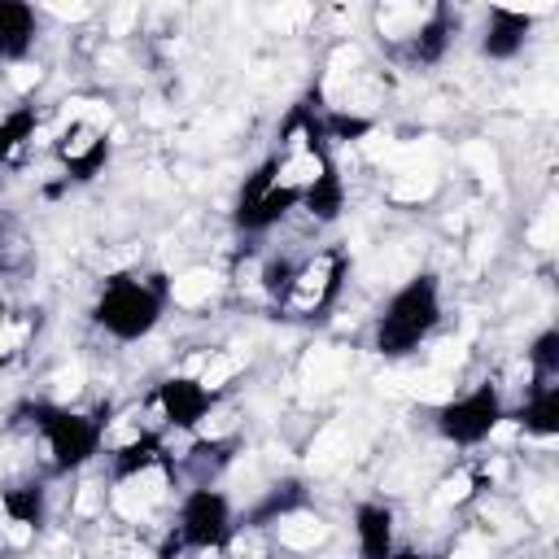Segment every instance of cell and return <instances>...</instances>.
I'll list each match as a JSON object with an SVG mask.
<instances>
[{
  "mask_svg": "<svg viewBox=\"0 0 559 559\" xmlns=\"http://www.w3.org/2000/svg\"><path fill=\"white\" fill-rule=\"evenodd\" d=\"M44 428H48V450H52L57 467H79L100 441V428L83 415H70V411H57Z\"/></svg>",
  "mask_w": 559,
  "mask_h": 559,
  "instance_id": "3",
  "label": "cell"
},
{
  "mask_svg": "<svg viewBox=\"0 0 559 559\" xmlns=\"http://www.w3.org/2000/svg\"><path fill=\"white\" fill-rule=\"evenodd\" d=\"M214 293H218V275H214L210 266H192V271H183V275L170 280V301L183 306V310L205 306Z\"/></svg>",
  "mask_w": 559,
  "mask_h": 559,
  "instance_id": "10",
  "label": "cell"
},
{
  "mask_svg": "<svg viewBox=\"0 0 559 559\" xmlns=\"http://www.w3.org/2000/svg\"><path fill=\"white\" fill-rule=\"evenodd\" d=\"M528 511H533V520H550L555 515V489H537L533 498H528Z\"/></svg>",
  "mask_w": 559,
  "mask_h": 559,
  "instance_id": "20",
  "label": "cell"
},
{
  "mask_svg": "<svg viewBox=\"0 0 559 559\" xmlns=\"http://www.w3.org/2000/svg\"><path fill=\"white\" fill-rule=\"evenodd\" d=\"M424 17H428L424 4H384V9H376V35L389 39V44L415 39V31L424 26Z\"/></svg>",
  "mask_w": 559,
  "mask_h": 559,
  "instance_id": "9",
  "label": "cell"
},
{
  "mask_svg": "<svg viewBox=\"0 0 559 559\" xmlns=\"http://www.w3.org/2000/svg\"><path fill=\"white\" fill-rule=\"evenodd\" d=\"M345 454H349V432L341 424H328V428L314 432V441H310V463L314 467H336Z\"/></svg>",
  "mask_w": 559,
  "mask_h": 559,
  "instance_id": "13",
  "label": "cell"
},
{
  "mask_svg": "<svg viewBox=\"0 0 559 559\" xmlns=\"http://www.w3.org/2000/svg\"><path fill=\"white\" fill-rule=\"evenodd\" d=\"M39 9L35 4H13V0H0V61L13 66V61H26V52L35 48L39 39Z\"/></svg>",
  "mask_w": 559,
  "mask_h": 559,
  "instance_id": "6",
  "label": "cell"
},
{
  "mask_svg": "<svg viewBox=\"0 0 559 559\" xmlns=\"http://www.w3.org/2000/svg\"><path fill=\"white\" fill-rule=\"evenodd\" d=\"M441 419H445V424H441V428H445V437H454V441L489 437V428L498 424L493 393H489V389H480V393H472V397H450Z\"/></svg>",
  "mask_w": 559,
  "mask_h": 559,
  "instance_id": "5",
  "label": "cell"
},
{
  "mask_svg": "<svg viewBox=\"0 0 559 559\" xmlns=\"http://www.w3.org/2000/svg\"><path fill=\"white\" fill-rule=\"evenodd\" d=\"M26 332H31V323H22V319H4V314H0V362H9V358L26 345Z\"/></svg>",
  "mask_w": 559,
  "mask_h": 559,
  "instance_id": "15",
  "label": "cell"
},
{
  "mask_svg": "<svg viewBox=\"0 0 559 559\" xmlns=\"http://www.w3.org/2000/svg\"><path fill=\"white\" fill-rule=\"evenodd\" d=\"M463 157L480 170V179H493L498 175V157H493V148L485 144V140H472V144H463Z\"/></svg>",
  "mask_w": 559,
  "mask_h": 559,
  "instance_id": "18",
  "label": "cell"
},
{
  "mask_svg": "<svg viewBox=\"0 0 559 559\" xmlns=\"http://www.w3.org/2000/svg\"><path fill=\"white\" fill-rule=\"evenodd\" d=\"M472 493V476L467 472H454V476H445L441 485H437V507H454V502H463Z\"/></svg>",
  "mask_w": 559,
  "mask_h": 559,
  "instance_id": "17",
  "label": "cell"
},
{
  "mask_svg": "<svg viewBox=\"0 0 559 559\" xmlns=\"http://www.w3.org/2000/svg\"><path fill=\"white\" fill-rule=\"evenodd\" d=\"M100 498H105L100 485H83V489L74 493V515H92V511L100 507Z\"/></svg>",
  "mask_w": 559,
  "mask_h": 559,
  "instance_id": "19",
  "label": "cell"
},
{
  "mask_svg": "<svg viewBox=\"0 0 559 559\" xmlns=\"http://www.w3.org/2000/svg\"><path fill=\"white\" fill-rule=\"evenodd\" d=\"M345 367H349V354L328 345V349H314V354L306 358L301 376H306V384H310V389H332V384L345 376Z\"/></svg>",
  "mask_w": 559,
  "mask_h": 559,
  "instance_id": "12",
  "label": "cell"
},
{
  "mask_svg": "<svg viewBox=\"0 0 559 559\" xmlns=\"http://www.w3.org/2000/svg\"><path fill=\"white\" fill-rule=\"evenodd\" d=\"M52 402H70V397H79L83 393V384H87V371L79 367V362H70V367H61V371H52Z\"/></svg>",
  "mask_w": 559,
  "mask_h": 559,
  "instance_id": "14",
  "label": "cell"
},
{
  "mask_svg": "<svg viewBox=\"0 0 559 559\" xmlns=\"http://www.w3.org/2000/svg\"><path fill=\"white\" fill-rule=\"evenodd\" d=\"M100 323L114 332V336H144L153 323H157V297L140 284V280H127L118 275L105 297H100Z\"/></svg>",
  "mask_w": 559,
  "mask_h": 559,
  "instance_id": "2",
  "label": "cell"
},
{
  "mask_svg": "<svg viewBox=\"0 0 559 559\" xmlns=\"http://www.w3.org/2000/svg\"><path fill=\"white\" fill-rule=\"evenodd\" d=\"M179 533H183L192 546H218V542L227 537V498L214 493V489H197V493L183 502Z\"/></svg>",
  "mask_w": 559,
  "mask_h": 559,
  "instance_id": "4",
  "label": "cell"
},
{
  "mask_svg": "<svg viewBox=\"0 0 559 559\" xmlns=\"http://www.w3.org/2000/svg\"><path fill=\"white\" fill-rule=\"evenodd\" d=\"M537 13H542V9H533V13L489 9V13H485V52H489V57H515V52L524 48V35H528V26H533Z\"/></svg>",
  "mask_w": 559,
  "mask_h": 559,
  "instance_id": "7",
  "label": "cell"
},
{
  "mask_svg": "<svg viewBox=\"0 0 559 559\" xmlns=\"http://www.w3.org/2000/svg\"><path fill=\"white\" fill-rule=\"evenodd\" d=\"M445 559H485V546L476 537H463V542H454V550Z\"/></svg>",
  "mask_w": 559,
  "mask_h": 559,
  "instance_id": "21",
  "label": "cell"
},
{
  "mask_svg": "<svg viewBox=\"0 0 559 559\" xmlns=\"http://www.w3.org/2000/svg\"><path fill=\"white\" fill-rule=\"evenodd\" d=\"M432 323H437V288L424 275V280H411L389 301V314L380 319V349L384 354H406L411 345H419L428 336Z\"/></svg>",
  "mask_w": 559,
  "mask_h": 559,
  "instance_id": "1",
  "label": "cell"
},
{
  "mask_svg": "<svg viewBox=\"0 0 559 559\" xmlns=\"http://www.w3.org/2000/svg\"><path fill=\"white\" fill-rule=\"evenodd\" d=\"M275 542H280L284 550L306 555V550H314V546L328 542V524H323L314 511H288V515L275 520Z\"/></svg>",
  "mask_w": 559,
  "mask_h": 559,
  "instance_id": "8",
  "label": "cell"
},
{
  "mask_svg": "<svg viewBox=\"0 0 559 559\" xmlns=\"http://www.w3.org/2000/svg\"><path fill=\"white\" fill-rule=\"evenodd\" d=\"M555 236H559V218H555V210H542V214L533 218V227H528V245H533V249H550Z\"/></svg>",
  "mask_w": 559,
  "mask_h": 559,
  "instance_id": "16",
  "label": "cell"
},
{
  "mask_svg": "<svg viewBox=\"0 0 559 559\" xmlns=\"http://www.w3.org/2000/svg\"><path fill=\"white\" fill-rule=\"evenodd\" d=\"M354 528H358L362 559H384V555H389V528H393V515H389L384 507H362Z\"/></svg>",
  "mask_w": 559,
  "mask_h": 559,
  "instance_id": "11",
  "label": "cell"
}]
</instances>
